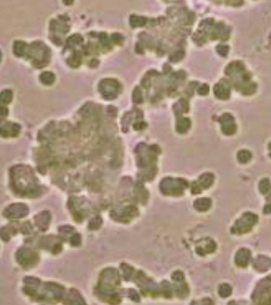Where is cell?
Wrapping results in <instances>:
<instances>
[{
	"mask_svg": "<svg viewBox=\"0 0 271 305\" xmlns=\"http://www.w3.org/2000/svg\"><path fill=\"white\" fill-rule=\"evenodd\" d=\"M189 123H190L188 122V119H185L181 120V122L178 123V128H179V131L184 132L189 127Z\"/></svg>",
	"mask_w": 271,
	"mask_h": 305,
	"instance_id": "cell-1",
	"label": "cell"
}]
</instances>
